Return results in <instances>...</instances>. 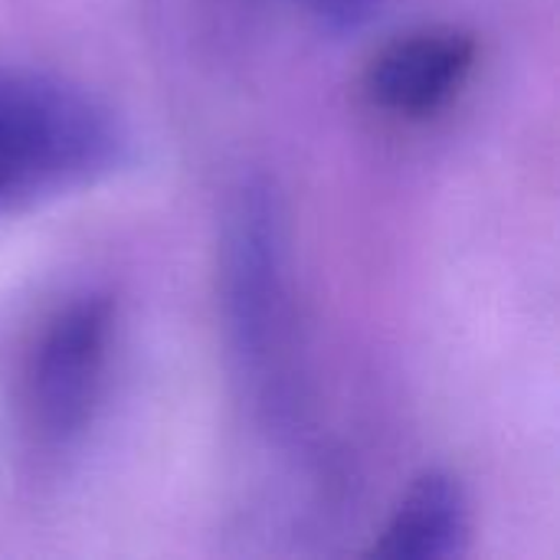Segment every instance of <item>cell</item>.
I'll list each match as a JSON object with an SVG mask.
<instances>
[{"label":"cell","mask_w":560,"mask_h":560,"mask_svg":"<svg viewBox=\"0 0 560 560\" xmlns=\"http://www.w3.org/2000/svg\"><path fill=\"white\" fill-rule=\"evenodd\" d=\"M305 3H312L315 10H322V13H328V16L351 20V16H358L361 7H368L371 0H305Z\"/></svg>","instance_id":"8992f818"},{"label":"cell","mask_w":560,"mask_h":560,"mask_svg":"<svg viewBox=\"0 0 560 560\" xmlns=\"http://www.w3.org/2000/svg\"><path fill=\"white\" fill-rule=\"evenodd\" d=\"M479 43L459 26H420L384 43L364 69V98L381 115L427 121L466 89Z\"/></svg>","instance_id":"277c9868"},{"label":"cell","mask_w":560,"mask_h":560,"mask_svg":"<svg viewBox=\"0 0 560 560\" xmlns=\"http://www.w3.org/2000/svg\"><path fill=\"white\" fill-rule=\"evenodd\" d=\"M220 292L246 394L266 420L289 423L299 413L295 318L285 276L282 213L266 184H246L230 207Z\"/></svg>","instance_id":"7a4b0ae2"},{"label":"cell","mask_w":560,"mask_h":560,"mask_svg":"<svg viewBox=\"0 0 560 560\" xmlns=\"http://www.w3.org/2000/svg\"><path fill=\"white\" fill-rule=\"evenodd\" d=\"M125 118L92 89L30 66H0V213L30 210L118 174Z\"/></svg>","instance_id":"6da1fadb"},{"label":"cell","mask_w":560,"mask_h":560,"mask_svg":"<svg viewBox=\"0 0 560 560\" xmlns=\"http://www.w3.org/2000/svg\"><path fill=\"white\" fill-rule=\"evenodd\" d=\"M118 305L108 292H79L33 331L16 374V423L33 456L72 453L108 390Z\"/></svg>","instance_id":"3957f363"},{"label":"cell","mask_w":560,"mask_h":560,"mask_svg":"<svg viewBox=\"0 0 560 560\" xmlns=\"http://www.w3.org/2000/svg\"><path fill=\"white\" fill-rule=\"evenodd\" d=\"M472 505L463 482L446 469H427L390 509L368 548L371 558L453 560L469 555Z\"/></svg>","instance_id":"5b68a950"}]
</instances>
